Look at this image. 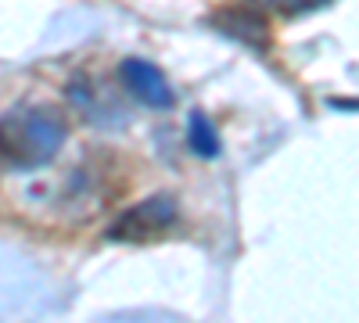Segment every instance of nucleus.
<instances>
[{"label":"nucleus","mask_w":359,"mask_h":323,"mask_svg":"<svg viewBox=\"0 0 359 323\" xmlns=\"http://www.w3.org/2000/svg\"><path fill=\"white\" fill-rule=\"evenodd\" d=\"M191 148H194L201 158H216V155H219V137H216L212 123H208L201 111L191 115Z\"/></svg>","instance_id":"obj_4"},{"label":"nucleus","mask_w":359,"mask_h":323,"mask_svg":"<svg viewBox=\"0 0 359 323\" xmlns=\"http://www.w3.org/2000/svg\"><path fill=\"white\" fill-rule=\"evenodd\" d=\"M118 76H123V83L130 86V94L137 101H144L147 108H172L176 94H172V86L169 79L151 65V62H144V57H126L123 69H118Z\"/></svg>","instance_id":"obj_3"},{"label":"nucleus","mask_w":359,"mask_h":323,"mask_svg":"<svg viewBox=\"0 0 359 323\" xmlns=\"http://www.w3.org/2000/svg\"><path fill=\"white\" fill-rule=\"evenodd\" d=\"M176 201L165 198V194H155V198H147L140 205H133L130 212H123L111 230H108V238L111 241H130V245H144V241H155L162 238V233H169L176 226Z\"/></svg>","instance_id":"obj_2"},{"label":"nucleus","mask_w":359,"mask_h":323,"mask_svg":"<svg viewBox=\"0 0 359 323\" xmlns=\"http://www.w3.org/2000/svg\"><path fill=\"white\" fill-rule=\"evenodd\" d=\"M65 119L43 104H15L0 115V162L8 169H40L65 144Z\"/></svg>","instance_id":"obj_1"}]
</instances>
